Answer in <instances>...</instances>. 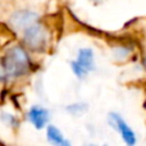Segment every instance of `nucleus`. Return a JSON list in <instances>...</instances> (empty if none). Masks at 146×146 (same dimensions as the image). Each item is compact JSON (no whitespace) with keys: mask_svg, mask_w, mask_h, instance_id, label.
Listing matches in <instances>:
<instances>
[{"mask_svg":"<svg viewBox=\"0 0 146 146\" xmlns=\"http://www.w3.org/2000/svg\"><path fill=\"white\" fill-rule=\"evenodd\" d=\"M3 64H4L8 80L9 78L22 77V76L27 74L31 68V62L30 58H28V54L21 46L10 48L5 54Z\"/></svg>","mask_w":146,"mask_h":146,"instance_id":"f257e3e1","label":"nucleus"},{"mask_svg":"<svg viewBox=\"0 0 146 146\" xmlns=\"http://www.w3.org/2000/svg\"><path fill=\"white\" fill-rule=\"evenodd\" d=\"M71 69L73 74L80 80L87 77L90 72L95 69V55L90 48H83L78 50L77 58L71 62Z\"/></svg>","mask_w":146,"mask_h":146,"instance_id":"f03ea898","label":"nucleus"},{"mask_svg":"<svg viewBox=\"0 0 146 146\" xmlns=\"http://www.w3.org/2000/svg\"><path fill=\"white\" fill-rule=\"evenodd\" d=\"M23 40L28 49L33 51L44 50L48 44V31L40 23H33L23 31Z\"/></svg>","mask_w":146,"mask_h":146,"instance_id":"7ed1b4c3","label":"nucleus"},{"mask_svg":"<svg viewBox=\"0 0 146 146\" xmlns=\"http://www.w3.org/2000/svg\"><path fill=\"white\" fill-rule=\"evenodd\" d=\"M109 123H110V126L119 133L121 139L123 140V142L127 146L136 145V142H137L136 133H135L133 129L129 127V124L127 123L119 114L110 113V115H109Z\"/></svg>","mask_w":146,"mask_h":146,"instance_id":"20e7f679","label":"nucleus"},{"mask_svg":"<svg viewBox=\"0 0 146 146\" xmlns=\"http://www.w3.org/2000/svg\"><path fill=\"white\" fill-rule=\"evenodd\" d=\"M27 119L36 129H44L50 121V111L41 105H32L27 111Z\"/></svg>","mask_w":146,"mask_h":146,"instance_id":"39448f33","label":"nucleus"},{"mask_svg":"<svg viewBox=\"0 0 146 146\" xmlns=\"http://www.w3.org/2000/svg\"><path fill=\"white\" fill-rule=\"evenodd\" d=\"M9 22L14 30L25 31L26 28H28L33 23L37 22V14L33 12H30V10H21V12L14 13L10 17Z\"/></svg>","mask_w":146,"mask_h":146,"instance_id":"423d86ee","label":"nucleus"},{"mask_svg":"<svg viewBox=\"0 0 146 146\" xmlns=\"http://www.w3.org/2000/svg\"><path fill=\"white\" fill-rule=\"evenodd\" d=\"M46 139L51 146H72L71 141L64 136L63 132L53 124H48L46 127Z\"/></svg>","mask_w":146,"mask_h":146,"instance_id":"0eeeda50","label":"nucleus"},{"mask_svg":"<svg viewBox=\"0 0 146 146\" xmlns=\"http://www.w3.org/2000/svg\"><path fill=\"white\" fill-rule=\"evenodd\" d=\"M0 119H1L3 123H5L9 127H15L18 124L17 117H14L13 114L8 113V111H1V113H0Z\"/></svg>","mask_w":146,"mask_h":146,"instance_id":"6e6552de","label":"nucleus"},{"mask_svg":"<svg viewBox=\"0 0 146 146\" xmlns=\"http://www.w3.org/2000/svg\"><path fill=\"white\" fill-rule=\"evenodd\" d=\"M86 109H87V106L85 104H73V105H68L67 110L72 114H80V113H83Z\"/></svg>","mask_w":146,"mask_h":146,"instance_id":"1a4fd4ad","label":"nucleus"},{"mask_svg":"<svg viewBox=\"0 0 146 146\" xmlns=\"http://www.w3.org/2000/svg\"><path fill=\"white\" fill-rule=\"evenodd\" d=\"M7 80H8V76H7V72H5L4 64L0 62V82H4Z\"/></svg>","mask_w":146,"mask_h":146,"instance_id":"9d476101","label":"nucleus"},{"mask_svg":"<svg viewBox=\"0 0 146 146\" xmlns=\"http://www.w3.org/2000/svg\"><path fill=\"white\" fill-rule=\"evenodd\" d=\"M85 146H100V145H95V144H90V145H85ZM101 146H108V145H101Z\"/></svg>","mask_w":146,"mask_h":146,"instance_id":"9b49d317","label":"nucleus"}]
</instances>
